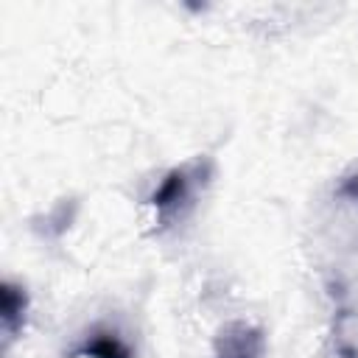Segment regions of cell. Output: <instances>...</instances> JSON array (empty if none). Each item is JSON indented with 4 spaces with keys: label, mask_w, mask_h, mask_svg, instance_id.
I'll list each match as a JSON object with an SVG mask.
<instances>
[{
    "label": "cell",
    "mask_w": 358,
    "mask_h": 358,
    "mask_svg": "<svg viewBox=\"0 0 358 358\" xmlns=\"http://www.w3.org/2000/svg\"><path fill=\"white\" fill-rule=\"evenodd\" d=\"M78 355H87V358H131V350H129L117 336L101 333V336H95L92 341H87V344L76 352V358H78Z\"/></svg>",
    "instance_id": "cell-5"
},
{
    "label": "cell",
    "mask_w": 358,
    "mask_h": 358,
    "mask_svg": "<svg viewBox=\"0 0 358 358\" xmlns=\"http://www.w3.org/2000/svg\"><path fill=\"white\" fill-rule=\"evenodd\" d=\"M333 350L338 358H358V310L341 308L333 322Z\"/></svg>",
    "instance_id": "cell-4"
},
{
    "label": "cell",
    "mask_w": 358,
    "mask_h": 358,
    "mask_svg": "<svg viewBox=\"0 0 358 358\" xmlns=\"http://www.w3.org/2000/svg\"><path fill=\"white\" fill-rule=\"evenodd\" d=\"M266 350L263 333L246 322H229L218 330L213 358H260Z\"/></svg>",
    "instance_id": "cell-2"
},
{
    "label": "cell",
    "mask_w": 358,
    "mask_h": 358,
    "mask_svg": "<svg viewBox=\"0 0 358 358\" xmlns=\"http://www.w3.org/2000/svg\"><path fill=\"white\" fill-rule=\"evenodd\" d=\"M338 193H341V196H347V199H352V201H358V171H355V173H350V176L341 182Z\"/></svg>",
    "instance_id": "cell-6"
},
{
    "label": "cell",
    "mask_w": 358,
    "mask_h": 358,
    "mask_svg": "<svg viewBox=\"0 0 358 358\" xmlns=\"http://www.w3.org/2000/svg\"><path fill=\"white\" fill-rule=\"evenodd\" d=\"M213 171H215V165L210 157H193V159L171 168L148 199V204L157 213V221L162 227H171L173 221L185 218L193 210L196 196L210 185Z\"/></svg>",
    "instance_id": "cell-1"
},
{
    "label": "cell",
    "mask_w": 358,
    "mask_h": 358,
    "mask_svg": "<svg viewBox=\"0 0 358 358\" xmlns=\"http://www.w3.org/2000/svg\"><path fill=\"white\" fill-rule=\"evenodd\" d=\"M25 310H28V294H25V288H20L14 282H3V288H0V324H3L6 344L22 327Z\"/></svg>",
    "instance_id": "cell-3"
}]
</instances>
